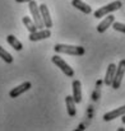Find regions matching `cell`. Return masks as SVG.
<instances>
[{"label": "cell", "mask_w": 125, "mask_h": 131, "mask_svg": "<svg viewBox=\"0 0 125 131\" xmlns=\"http://www.w3.org/2000/svg\"><path fill=\"white\" fill-rule=\"evenodd\" d=\"M6 42L10 45L15 51H22V48H23V45L22 42L15 37V36H13V35H9L8 37H6Z\"/></svg>", "instance_id": "9a60e30c"}, {"label": "cell", "mask_w": 125, "mask_h": 131, "mask_svg": "<svg viewBox=\"0 0 125 131\" xmlns=\"http://www.w3.org/2000/svg\"><path fill=\"white\" fill-rule=\"evenodd\" d=\"M124 75H125V59H123V60H120L119 65L116 66V71H115V75H114V79H112L111 87L114 88V89L120 88Z\"/></svg>", "instance_id": "277c9868"}, {"label": "cell", "mask_w": 125, "mask_h": 131, "mask_svg": "<svg viewBox=\"0 0 125 131\" xmlns=\"http://www.w3.org/2000/svg\"><path fill=\"white\" fill-rule=\"evenodd\" d=\"M72 89H73V99H74V102L78 104V103H81L82 102V84H81V82L78 80V79H74L73 80V84H72Z\"/></svg>", "instance_id": "9c48e42d"}, {"label": "cell", "mask_w": 125, "mask_h": 131, "mask_svg": "<svg viewBox=\"0 0 125 131\" xmlns=\"http://www.w3.org/2000/svg\"><path fill=\"white\" fill-rule=\"evenodd\" d=\"M50 37H51V31H50V28H42V29H37L36 32L30 33V36H28L30 41H32V42L41 41V40H46V38H50Z\"/></svg>", "instance_id": "8992f818"}, {"label": "cell", "mask_w": 125, "mask_h": 131, "mask_svg": "<svg viewBox=\"0 0 125 131\" xmlns=\"http://www.w3.org/2000/svg\"><path fill=\"white\" fill-rule=\"evenodd\" d=\"M72 5L74 8H77L78 10H81L84 14H91L92 13V8L88 4H85L84 1H82V0H72Z\"/></svg>", "instance_id": "7c38bea8"}, {"label": "cell", "mask_w": 125, "mask_h": 131, "mask_svg": "<svg viewBox=\"0 0 125 131\" xmlns=\"http://www.w3.org/2000/svg\"><path fill=\"white\" fill-rule=\"evenodd\" d=\"M40 9V14H41V18H42V22H43V26L46 28H51L52 27V19L50 17V12H49V8L46 4H41L39 6Z\"/></svg>", "instance_id": "52a82bcc"}, {"label": "cell", "mask_w": 125, "mask_h": 131, "mask_svg": "<svg viewBox=\"0 0 125 131\" xmlns=\"http://www.w3.org/2000/svg\"><path fill=\"white\" fill-rule=\"evenodd\" d=\"M121 6H123V3H121L120 0H116V1H112V3L105 5V6H101L100 9H97V10L93 13V15H94V18L98 19V18L106 17L107 14H110V13H112V12H115V10H119Z\"/></svg>", "instance_id": "7a4b0ae2"}, {"label": "cell", "mask_w": 125, "mask_h": 131, "mask_svg": "<svg viewBox=\"0 0 125 131\" xmlns=\"http://www.w3.org/2000/svg\"><path fill=\"white\" fill-rule=\"evenodd\" d=\"M31 87H32L31 82H24V83H22L21 85L13 88V89L9 92V97H10V98H17V97H19L21 94H23L24 92L30 90Z\"/></svg>", "instance_id": "ba28073f"}, {"label": "cell", "mask_w": 125, "mask_h": 131, "mask_svg": "<svg viewBox=\"0 0 125 131\" xmlns=\"http://www.w3.org/2000/svg\"><path fill=\"white\" fill-rule=\"evenodd\" d=\"M115 22V17L114 15H110V14H107L106 17H105V19L96 27L97 28V32L98 33H103V32H106L107 31V28L109 27H111L112 26V23Z\"/></svg>", "instance_id": "30bf717a"}, {"label": "cell", "mask_w": 125, "mask_h": 131, "mask_svg": "<svg viewBox=\"0 0 125 131\" xmlns=\"http://www.w3.org/2000/svg\"><path fill=\"white\" fill-rule=\"evenodd\" d=\"M121 117H123V118H121V121H123V124H125V113H124V115H123V116H121Z\"/></svg>", "instance_id": "ffe728a7"}, {"label": "cell", "mask_w": 125, "mask_h": 131, "mask_svg": "<svg viewBox=\"0 0 125 131\" xmlns=\"http://www.w3.org/2000/svg\"><path fill=\"white\" fill-rule=\"evenodd\" d=\"M115 71H116V65L115 64H110L107 66V71H106V75H105V79H103V83L107 87L111 85L112 79H114V75H115Z\"/></svg>", "instance_id": "4fadbf2b"}, {"label": "cell", "mask_w": 125, "mask_h": 131, "mask_svg": "<svg viewBox=\"0 0 125 131\" xmlns=\"http://www.w3.org/2000/svg\"><path fill=\"white\" fill-rule=\"evenodd\" d=\"M65 104H66V111H68V115L70 117H74L77 115V108H75V102L73 99L72 95H66L65 98Z\"/></svg>", "instance_id": "5bb4252c"}, {"label": "cell", "mask_w": 125, "mask_h": 131, "mask_svg": "<svg viewBox=\"0 0 125 131\" xmlns=\"http://www.w3.org/2000/svg\"><path fill=\"white\" fill-rule=\"evenodd\" d=\"M54 50L56 53H66L72 56H82L85 53V50L82 46H72L64 43H56L54 46Z\"/></svg>", "instance_id": "6da1fadb"}, {"label": "cell", "mask_w": 125, "mask_h": 131, "mask_svg": "<svg viewBox=\"0 0 125 131\" xmlns=\"http://www.w3.org/2000/svg\"><path fill=\"white\" fill-rule=\"evenodd\" d=\"M124 113H125V106H123V107H120V108H116V110H114V111H110V112L105 113V115H103V120H105V121H111V120H114V118H118L119 116H123Z\"/></svg>", "instance_id": "8fae6325"}, {"label": "cell", "mask_w": 125, "mask_h": 131, "mask_svg": "<svg viewBox=\"0 0 125 131\" xmlns=\"http://www.w3.org/2000/svg\"><path fill=\"white\" fill-rule=\"evenodd\" d=\"M0 57H1L6 64H12V62H13V60H14V59H13V56H12L8 51H5L1 46H0Z\"/></svg>", "instance_id": "e0dca14e"}, {"label": "cell", "mask_w": 125, "mask_h": 131, "mask_svg": "<svg viewBox=\"0 0 125 131\" xmlns=\"http://www.w3.org/2000/svg\"><path fill=\"white\" fill-rule=\"evenodd\" d=\"M23 24L26 26V28L28 29V32L30 33H33V32H36L37 31V27H36V24L33 23V20L30 18V17H23Z\"/></svg>", "instance_id": "2e32d148"}, {"label": "cell", "mask_w": 125, "mask_h": 131, "mask_svg": "<svg viewBox=\"0 0 125 131\" xmlns=\"http://www.w3.org/2000/svg\"><path fill=\"white\" fill-rule=\"evenodd\" d=\"M51 61H52V62H54L66 77H69V78H73V77H74V70H73V69H72L59 55H54V56L51 57Z\"/></svg>", "instance_id": "5b68a950"}, {"label": "cell", "mask_w": 125, "mask_h": 131, "mask_svg": "<svg viewBox=\"0 0 125 131\" xmlns=\"http://www.w3.org/2000/svg\"><path fill=\"white\" fill-rule=\"evenodd\" d=\"M112 28L118 32H121V33H125V24L124 23H120V22H114L112 23Z\"/></svg>", "instance_id": "ac0fdd59"}, {"label": "cell", "mask_w": 125, "mask_h": 131, "mask_svg": "<svg viewBox=\"0 0 125 131\" xmlns=\"http://www.w3.org/2000/svg\"><path fill=\"white\" fill-rule=\"evenodd\" d=\"M17 3H19V4H22V3H28V1H31V0H15Z\"/></svg>", "instance_id": "d6986e66"}, {"label": "cell", "mask_w": 125, "mask_h": 131, "mask_svg": "<svg viewBox=\"0 0 125 131\" xmlns=\"http://www.w3.org/2000/svg\"><path fill=\"white\" fill-rule=\"evenodd\" d=\"M28 8H30V12L32 14V20L36 24L37 29H42L45 26H43V22H42V18H41V14H40V9H39L37 3L35 0L28 1Z\"/></svg>", "instance_id": "3957f363"}]
</instances>
